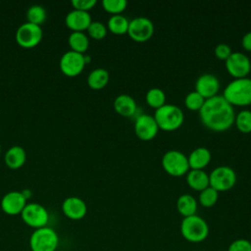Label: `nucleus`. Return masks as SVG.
Segmentation results:
<instances>
[{"label":"nucleus","mask_w":251,"mask_h":251,"mask_svg":"<svg viewBox=\"0 0 251 251\" xmlns=\"http://www.w3.org/2000/svg\"><path fill=\"white\" fill-rule=\"evenodd\" d=\"M162 167L167 174L173 176H181L188 173L187 156L178 150H169L162 157Z\"/></svg>","instance_id":"nucleus-6"},{"label":"nucleus","mask_w":251,"mask_h":251,"mask_svg":"<svg viewBox=\"0 0 251 251\" xmlns=\"http://www.w3.org/2000/svg\"><path fill=\"white\" fill-rule=\"evenodd\" d=\"M0 153H1V145H0Z\"/></svg>","instance_id":"nucleus-38"},{"label":"nucleus","mask_w":251,"mask_h":251,"mask_svg":"<svg viewBox=\"0 0 251 251\" xmlns=\"http://www.w3.org/2000/svg\"><path fill=\"white\" fill-rule=\"evenodd\" d=\"M242 47L246 51H251V31L245 33L241 39Z\"/></svg>","instance_id":"nucleus-36"},{"label":"nucleus","mask_w":251,"mask_h":251,"mask_svg":"<svg viewBox=\"0 0 251 251\" xmlns=\"http://www.w3.org/2000/svg\"><path fill=\"white\" fill-rule=\"evenodd\" d=\"M205 100L206 99L202 95L194 90L186 94L184 98V104L186 108L191 111H199L202 108Z\"/></svg>","instance_id":"nucleus-30"},{"label":"nucleus","mask_w":251,"mask_h":251,"mask_svg":"<svg viewBox=\"0 0 251 251\" xmlns=\"http://www.w3.org/2000/svg\"><path fill=\"white\" fill-rule=\"evenodd\" d=\"M199 117L202 124L214 131H224L234 124L233 107L223 97L216 95L206 99L199 110Z\"/></svg>","instance_id":"nucleus-1"},{"label":"nucleus","mask_w":251,"mask_h":251,"mask_svg":"<svg viewBox=\"0 0 251 251\" xmlns=\"http://www.w3.org/2000/svg\"><path fill=\"white\" fill-rule=\"evenodd\" d=\"M59 236L57 232L49 226L34 229L29 237V247L31 251H57Z\"/></svg>","instance_id":"nucleus-5"},{"label":"nucleus","mask_w":251,"mask_h":251,"mask_svg":"<svg viewBox=\"0 0 251 251\" xmlns=\"http://www.w3.org/2000/svg\"><path fill=\"white\" fill-rule=\"evenodd\" d=\"M109 81V73L103 68H97L90 72L87 76L88 86L92 89L98 90L104 88Z\"/></svg>","instance_id":"nucleus-23"},{"label":"nucleus","mask_w":251,"mask_h":251,"mask_svg":"<svg viewBox=\"0 0 251 251\" xmlns=\"http://www.w3.org/2000/svg\"><path fill=\"white\" fill-rule=\"evenodd\" d=\"M220 251H224V250H220Z\"/></svg>","instance_id":"nucleus-40"},{"label":"nucleus","mask_w":251,"mask_h":251,"mask_svg":"<svg viewBox=\"0 0 251 251\" xmlns=\"http://www.w3.org/2000/svg\"><path fill=\"white\" fill-rule=\"evenodd\" d=\"M102 6L105 11L113 15H119L124 12L127 6L126 0H103Z\"/></svg>","instance_id":"nucleus-31"},{"label":"nucleus","mask_w":251,"mask_h":251,"mask_svg":"<svg viewBox=\"0 0 251 251\" xmlns=\"http://www.w3.org/2000/svg\"><path fill=\"white\" fill-rule=\"evenodd\" d=\"M226 251H251V241L246 238H237L228 245Z\"/></svg>","instance_id":"nucleus-33"},{"label":"nucleus","mask_w":251,"mask_h":251,"mask_svg":"<svg viewBox=\"0 0 251 251\" xmlns=\"http://www.w3.org/2000/svg\"><path fill=\"white\" fill-rule=\"evenodd\" d=\"M186 181L192 189L201 191L209 186V175L204 170H190L186 174Z\"/></svg>","instance_id":"nucleus-20"},{"label":"nucleus","mask_w":251,"mask_h":251,"mask_svg":"<svg viewBox=\"0 0 251 251\" xmlns=\"http://www.w3.org/2000/svg\"><path fill=\"white\" fill-rule=\"evenodd\" d=\"M66 25L74 31H83L91 24V17L88 12L73 10L66 16Z\"/></svg>","instance_id":"nucleus-17"},{"label":"nucleus","mask_w":251,"mask_h":251,"mask_svg":"<svg viewBox=\"0 0 251 251\" xmlns=\"http://www.w3.org/2000/svg\"><path fill=\"white\" fill-rule=\"evenodd\" d=\"M57 251H67V250H57Z\"/></svg>","instance_id":"nucleus-37"},{"label":"nucleus","mask_w":251,"mask_h":251,"mask_svg":"<svg viewBox=\"0 0 251 251\" xmlns=\"http://www.w3.org/2000/svg\"><path fill=\"white\" fill-rule=\"evenodd\" d=\"M250 241H251V234H250Z\"/></svg>","instance_id":"nucleus-39"},{"label":"nucleus","mask_w":251,"mask_h":251,"mask_svg":"<svg viewBox=\"0 0 251 251\" xmlns=\"http://www.w3.org/2000/svg\"><path fill=\"white\" fill-rule=\"evenodd\" d=\"M145 100L150 107L158 109L166 104V94L161 88L152 87L145 94Z\"/></svg>","instance_id":"nucleus-26"},{"label":"nucleus","mask_w":251,"mask_h":251,"mask_svg":"<svg viewBox=\"0 0 251 251\" xmlns=\"http://www.w3.org/2000/svg\"><path fill=\"white\" fill-rule=\"evenodd\" d=\"M21 217L26 226L34 229L47 226L49 221V213L46 208L35 202L26 203Z\"/></svg>","instance_id":"nucleus-8"},{"label":"nucleus","mask_w":251,"mask_h":251,"mask_svg":"<svg viewBox=\"0 0 251 251\" xmlns=\"http://www.w3.org/2000/svg\"><path fill=\"white\" fill-rule=\"evenodd\" d=\"M223 97L231 106L251 104V78L241 77L231 80L224 89Z\"/></svg>","instance_id":"nucleus-2"},{"label":"nucleus","mask_w":251,"mask_h":251,"mask_svg":"<svg viewBox=\"0 0 251 251\" xmlns=\"http://www.w3.org/2000/svg\"><path fill=\"white\" fill-rule=\"evenodd\" d=\"M191 170H203L211 161V152L206 147L195 148L187 157Z\"/></svg>","instance_id":"nucleus-19"},{"label":"nucleus","mask_w":251,"mask_h":251,"mask_svg":"<svg viewBox=\"0 0 251 251\" xmlns=\"http://www.w3.org/2000/svg\"><path fill=\"white\" fill-rule=\"evenodd\" d=\"M86 30L90 37H92L93 39H97V40L104 38L107 34L106 25L103 23L98 22V21L91 22V24L89 25V26L87 27Z\"/></svg>","instance_id":"nucleus-32"},{"label":"nucleus","mask_w":251,"mask_h":251,"mask_svg":"<svg viewBox=\"0 0 251 251\" xmlns=\"http://www.w3.org/2000/svg\"><path fill=\"white\" fill-rule=\"evenodd\" d=\"M220 89L219 78L212 74H203L196 79L195 91L202 95L205 99L212 98L217 95Z\"/></svg>","instance_id":"nucleus-15"},{"label":"nucleus","mask_w":251,"mask_h":251,"mask_svg":"<svg viewBox=\"0 0 251 251\" xmlns=\"http://www.w3.org/2000/svg\"><path fill=\"white\" fill-rule=\"evenodd\" d=\"M159 127L153 116L140 114L134 122V132L136 136L144 141L153 139L158 133Z\"/></svg>","instance_id":"nucleus-13"},{"label":"nucleus","mask_w":251,"mask_h":251,"mask_svg":"<svg viewBox=\"0 0 251 251\" xmlns=\"http://www.w3.org/2000/svg\"><path fill=\"white\" fill-rule=\"evenodd\" d=\"M226 69L234 78L246 77L251 71V62L245 54L232 52L226 60Z\"/></svg>","instance_id":"nucleus-11"},{"label":"nucleus","mask_w":251,"mask_h":251,"mask_svg":"<svg viewBox=\"0 0 251 251\" xmlns=\"http://www.w3.org/2000/svg\"><path fill=\"white\" fill-rule=\"evenodd\" d=\"M153 117L159 129L161 128L166 131L177 129L184 121V114L182 110L174 104H165L156 109Z\"/></svg>","instance_id":"nucleus-4"},{"label":"nucleus","mask_w":251,"mask_h":251,"mask_svg":"<svg viewBox=\"0 0 251 251\" xmlns=\"http://www.w3.org/2000/svg\"><path fill=\"white\" fill-rule=\"evenodd\" d=\"M128 24H129L128 20L125 16L119 14V15H113L110 17L107 23V26L112 33L120 35V34L127 33Z\"/></svg>","instance_id":"nucleus-25"},{"label":"nucleus","mask_w":251,"mask_h":251,"mask_svg":"<svg viewBox=\"0 0 251 251\" xmlns=\"http://www.w3.org/2000/svg\"><path fill=\"white\" fill-rule=\"evenodd\" d=\"M69 45L73 51L83 54L88 49L89 39L83 31H73L68 38Z\"/></svg>","instance_id":"nucleus-24"},{"label":"nucleus","mask_w":251,"mask_h":251,"mask_svg":"<svg viewBox=\"0 0 251 251\" xmlns=\"http://www.w3.org/2000/svg\"><path fill=\"white\" fill-rule=\"evenodd\" d=\"M115 111L123 117H132L137 112L135 100L128 94H120L114 100Z\"/></svg>","instance_id":"nucleus-18"},{"label":"nucleus","mask_w":251,"mask_h":251,"mask_svg":"<svg viewBox=\"0 0 251 251\" xmlns=\"http://www.w3.org/2000/svg\"><path fill=\"white\" fill-rule=\"evenodd\" d=\"M60 70L61 72L68 76H75L79 75L84 66V55L73 50L67 51L63 54L60 59Z\"/></svg>","instance_id":"nucleus-12"},{"label":"nucleus","mask_w":251,"mask_h":251,"mask_svg":"<svg viewBox=\"0 0 251 251\" xmlns=\"http://www.w3.org/2000/svg\"><path fill=\"white\" fill-rule=\"evenodd\" d=\"M176 209L183 218L193 216L197 211V201L190 194H181L176 200Z\"/></svg>","instance_id":"nucleus-22"},{"label":"nucleus","mask_w":251,"mask_h":251,"mask_svg":"<svg viewBox=\"0 0 251 251\" xmlns=\"http://www.w3.org/2000/svg\"><path fill=\"white\" fill-rule=\"evenodd\" d=\"M236 182V174L228 166H219L209 174V186L220 191L231 189Z\"/></svg>","instance_id":"nucleus-7"},{"label":"nucleus","mask_w":251,"mask_h":251,"mask_svg":"<svg viewBox=\"0 0 251 251\" xmlns=\"http://www.w3.org/2000/svg\"><path fill=\"white\" fill-rule=\"evenodd\" d=\"M72 5L75 10L88 12L96 5V0H73Z\"/></svg>","instance_id":"nucleus-34"},{"label":"nucleus","mask_w":251,"mask_h":251,"mask_svg":"<svg viewBox=\"0 0 251 251\" xmlns=\"http://www.w3.org/2000/svg\"><path fill=\"white\" fill-rule=\"evenodd\" d=\"M180 233L182 237L191 243H200L209 235L207 222L198 215L185 217L180 223Z\"/></svg>","instance_id":"nucleus-3"},{"label":"nucleus","mask_w":251,"mask_h":251,"mask_svg":"<svg viewBox=\"0 0 251 251\" xmlns=\"http://www.w3.org/2000/svg\"><path fill=\"white\" fill-rule=\"evenodd\" d=\"M231 49L229 45L226 43H220L215 47V56L220 60H226L231 54Z\"/></svg>","instance_id":"nucleus-35"},{"label":"nucleus","mask_w":251,"mask_h":251,"mask_svg":"<svg viewBox=\"0 0 251 251\" xmlns=\"http://www.w3.org/2000/svg\"><path fill=\"white\" fill-rule=\"evenodd\" d=\"M2 211L10 216L21 215L26 205V198L21 191H10L1 199Z\"/></svg>","instance_id":"nucleus-14"},{"label":"nucleus","mask_w":251,"mask_h":251,"mask_svg":"<svg viewBox=\"0 0 251 251\" xmlns=\"http://www.w3.org/2000/svg\"><path fill=\"white\" fill-rule=\"evenodd\" d=\"M154 33V25L148 18L137 17L128 24L127 34L136 42L147 41Z\"/></svg>","instance_id":"nucleus-10"},{"label":"nucleus","mask_w":251,"mask_h":251,"mask_svg":"<svg viewBox=\"0 0 251 251\" xmlns=\"http://www.w3.org/2000/svg\"><path fill=\"white\" fill-rule=\"evenodd\" d=\"M25 159H26V154L25 149L18 145H15L9 148L4 157L5 164L11 169L21 168L25 164Z\"/></svg>","instance_id":"nucleus-21"},{"label":"nucleus","mask_w":251,"mask_h":251,"mask_svg":"<svg viewBox=\"0 0 251 251\" xmlns=\"http://www.w3.org/2000/svg\"><path fill=\"white\" fill-rule=\"evenodd\" d=\"M218 197H219V192L214 188H212L211 186H208L205 189L200 191L198 200L201 206L205 208H210L217 203Z\"/></svg>","instance_id":"nucleus-29"},{"label":"nucleus","mask_w":251,"mask_h":251,"mask_svg":"<svg viewBox=\"0 0 251 251\" xmlns=\"http://www.w3.org/2000/svg\"><path fill=\"white\" fill-rule=\"evenodd\" d=\"M62 211L67 218L77 221L86 215L87 206L82 199L76 196H71L64 200L62 204Z\"/></svg>","instance_id":"nucleus-16"},{"label":"nucleus","mask_w":251,"mask_h":251,"mask_svg":"<svg viewBox=\"0 0 251 251\" xmlns=\"http://www.w3.org/2000/svg\"><path fill=\"white\" fill-rule=\"evenodd\" d=\"M234 124L239 131L243 133L251 132V111L241 110L235 115Z\"/></svg>","instance_id":"nucleus-27"},{"label":"nucleus","mask_w":251,"mask_h":251,"mask_svg":"<svg viewBox=\"0 0 251 251\" xmlns=\"http://www.w3.org/2000/svg\"><path fill=\"white\" fill-rule=\"evenodd\" d=\"M46 11L40 5H32L26 12V18L28 23L40 25L46 20Z\"/></svg>","instance_id":"nucleus-28"},{"label":"nucleus","mask_w":251,"mask_h":251,"mask_svg":"<svg viewBox=\"0 0 251 251\" xmlns=\"http://www.w3.org/2000/svg\"><path fill=\"white\" fill-rule=\"evenodd\" d=\"M42 38V29L40 25L25 23L21 25L16 32L18 44L24 48H32L36 46Z\"/></svg>","instance_id":"nucleus-9"}]
</instances>
